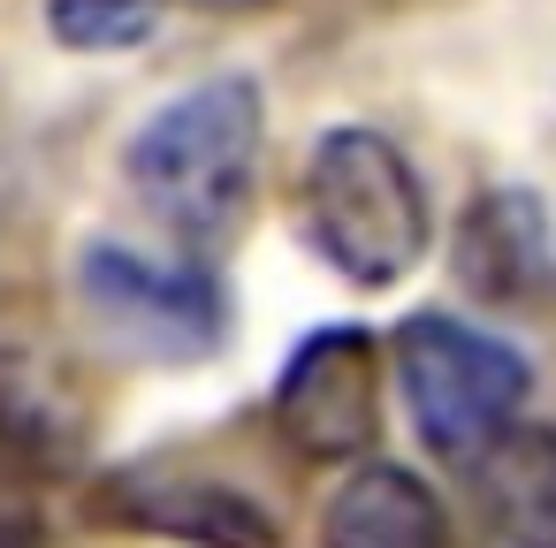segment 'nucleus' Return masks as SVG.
<instances>
[{"label":"nucleus","instance_id":"7","mask_svg":"<svg viewBox=\"0 0 556 548\" xmlns=\"http://www.w3.org/2000/svg\"><path fill=\"white\" fill-rule=\"evenodd\" d=\"M85 442V396L39 328H0V449L24 464H70Z\"/></svg>","mask_w":556,"mask_h":548},{"label":"nucleus","instance_id":"8","mask_svg":"<svg viewBox=\"0 0 556 548\" xmlns=\"http://www.w3.org/2000/svg\"><path fill=\"white\" fill-rule=\"evenodd\" d=\"M450 267L472 297L488 305H510L541 282L548 267V221H541V199L533 191H480L450 237Z\"/></svg>","mask_w":556,"mask_h":548},{"label":"nucleus","instance_id":"12","mask_svg":"<svg viewBox=\"0 0 556 548\" xmlns=\"http://www.w3.org/2000/svg\"><path fill=\"white\" fill-rule=\"evenodd\" d=\"M191 9H222V16H244V9H267V0H191Z\"/></svg>","mask_w":556,"mask_h":548},{"label":"nucleus","instance_id":"11","mask_svg":"<svg viewBox=\"0 0 556 548\" xmlns=\"http://www.w3.org/2000/svg\"><path fill=\"white\" fill-rule=\"evenodd\" d=\"M168 0H54V39L77 47V54H115V47H138L153 24H161Z\"/></svg>","mask_w":556,"mask_h":548},{"label":"nucleus","instance_id":"5","mask_svg":"<svg viewBox=\"0 0 556 548\" xmlns=\"http://www.w3.org/2000/svg\"><path fill=\"white\" fill-rule=\"evenodd\" d=\"M77 282L100 305V320H115L146 351H214V335H222V290L199 267L146 259V252H123V244H92Z\"/></svg>","mask_w":556,"mask_h":548},{"label":"nucleus","instance_id":"2","mask_svg":"<svg viewBox=\"0 0 556 548\" xmlns=\"http://www.w3.org/2000/svg\"><path fill=\"white\" fill-rule=\"evenodd\" d=\"M305 221L336 275L389 290L427 259V191L381 130H328L305 161Z\"/></svg>","mask_w":556,"mask_h":548},{"label":"nucleus","instance_id":"4","mask_svg":"<svg viewBox=\"0 0 556 548\" xmlns=\"http://www.w3.org/2000/svg\"><path fill=\"white\" fill-rule=\"evenodd\" d=\"M275 426L298 457H358L381 426V351L358 328H320L275 388Z\"/></svg>","mask_w":556,"mask_h":548},{"label":"nucleus","instance_id":"1","mask_svg":"<svg viewBox=\"0 0 556 548\" xmlns=\"http://www.w3.org/2000/svg\"><path fill=\"white\" fill-rule=\"evenodd\" d=\"M123 168L161 229H176L184 244H222L244 221L260 168V85L214 77L176 92L161 115L138 123Z\"/></svg>","mask_w":556,"mask_h":548},{"label":"nucleus","instance_id":"3","mask_svg":"<svg viewBox=\"0 0 556 548\" xmlns=\"http://www.w3.org/2000/svg\"><path fill=\"white\" fill-rule=\"evenodd\" d=\"M396 381H404V404L427 434L434 457L465 464L480 442H495L518 411H526V358L503 343V335H480L450 313H419L396 328Z\"/></svg>","mask_w":556,"mask_h":548},{"label":"nucleus","instance_id":"10","mask_svg":"<svg viewBox=\"0 0 556 548\" xmlns=\"http://www.w3.org/2000/svg\"><path fill=\"white\" fill-rule=\"evenodd\" d=\"M488 518L518 540V548H556V434L541 426H503L495 442H480L465 457Z\"/></svg>","mask_w":556,"mask_h":548},{"label":"nucleus","instance_id":"6","mask_svg":"<svg viewBox=\"0 0 556 548\" xmlns=\"http://www.w3.org/2000/svg\"><path fill=\"white\" fill-rule=\"evenodd\" d=\"M115 518L130 525H153V533H176V540H199V548H275V518L237 495L229 480H206V472H115L108 495H100Z\"/></svg>","mask_w":556,"mask_h":548},{"label":"nucleus","instance_id":"9","mask_svg":"<svg viewBox=\"0 0 556 548\" xmlns=\"http://www.w3.org/2000/svg\"><path fill=\"white\" fill-rule=\"evenodd\" d=\"M320 548H450L442 502L404 464H366L328 495Z\"/></svg>","mask_w":556,"mask_h":548}]
</instances>
